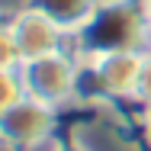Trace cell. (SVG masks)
<instances>
[{
	"instance_id": "8",
	"label": "cell",
	"mask_w": 151,
	"mask_h": 151,
	"mask_svg": "<svg viewBox=\"0 0 151 151\" xmlns=\"http://www.w3.org/2000/svg\"><path fill=\"white\" fill-rule=\"evenodd\" d=\"M138 103L151 106V52H145V61H142V71H138V84H135V96Z\"/></svg>"
},
{
	"instance_id": "5",
	"label": "cell",
	"mask_w": 151,
	"mask_h": 151,
	"mask_svg": "<svg viewBox=\"0 0 151 151\" xmlns=\"http://www.w3.org/2000/svg\"><path fill=\"white\" fill-rule=\"evenodd\" d=\"M3 26L10 29V35H13V42H16L19 58H23V61L42 58V55H52V52H61V39H64V32H61L48 16L35 13V10H29V6L16 10Z\"/></svg>"
},
{
	"instance_id": "11",
	"label": "cell",
	"mask_w": 151,
	"mask_h": 151,
	"mask_svg": "<svg viewBox=\"0 0 151 151\" xmlns=\"http://www.w3.org/2000/svg\"><path fill=\"white\" fill-rule=\"evenodd\" d=\"M145 3H148V13H151V0H145Z\"/></svg>"
},
{
	"instance_id": "2",
	"label": "cell",
	"mask_w": 151,
	"mask_h": 151,
	"mask_svg": "<svg viewBox=\"0 0 151 151\" xmlns=\"http://www.w3.org/2000/svg\"><path fill=\"white\" fill-rule=\"evenodd\" d=\"M142 61H145V52H116V55H100V58H77L74 100L103 103V100L135 96Z\"/></svg>"
},
{
	"instance_id": "6",
	"label": "cell",
	"mask_w": 151,
	"mask_h": 151,
	"mask_svg": "<svg viewBox=\"0 0 151 151\" xmlns=\"http://www.w3.org/2000/svg\"><path fill=\"white\" fill-rule=\"evenodd\" d=\"M23 6H29L35 13L48 16L64 35H74V32L84 29L87 19L96 13L100 0H26Z\"/></svg>"
},
{
	"instance_id": "10",
	"label": "cell",
	"mask_w": 151,
	"mask_h": 151,
	"mask_svg": "<svg viewBox=\"0 0 151 151\" xmlns=\"http://www.w3.org/2000/svg\"><path fill=\"white\" fill-rule=\"evenodd\" d=\"M145 132H148V142H151V106L145 109Z\"/></svg>"
},
{
	"instance_id": "3",
	"label": "cell",
	"mask_w": 151,
	"mask_h": 151,
	"mask_svg": "<svg viewBox=\"0 0 151 151\" xmlns=\"http://www.w3.org/2000/svg\"><path fill=\"white\" fill-rule=\"evenodd\" d=\"M55 135V106L26 96L0 109V138L6 151H32Z\"/></svg>"
},
{
	"instance_id": "1",
	"label": "cell",
	"mask_w": 151,
	"mask_h": 151,
	"mask_svg": "<svg viewBox=\"0 0 151 151\" xmlns=\"http://www.w3.org/2000/svg\"><path fill=\"white\" fill-rule=\"evenodd\" d=\"M74 55L100 58L116 52H151V13L145 0H100L87 26L74 32Z\"/></svg>"
},
{
	"instance_id": "9",
	"label": "cell",
	"mask_w": 151,
	"mask_h": 151,
	"mask_svg": "<svg viewBox=\"0 0 151 151\" xmlns=\"http://www.w3.org/2000/svg\"><path fill=\"white\" fill-rule=\"evenodd\" d=\"M52 151H90L87 145H81V142H74V138H68V142H55Z\"/></svg>"
},
{
	"instance_id": "7",
	"label": "cell",
	"mask_w": 151,
	"mask_h": 151,
	"mask_svg": "<svg viewBox=\"0 0 151 151\" xmlns=\"http://www.w3.org/2000/svg\"><path fill=\"white\" fill-rule=\"evenodd\" d=\"M26 84H23V71L19 68H0V109L13 106L19 100H26Z\"/></svg>"
},
{
	"instance_id": "4",
	"label": "cell",
	"mask_w": 151,
	"mask_h": 151,
	"mask_svg": "<svg viewBox=\"0 0 151 151\" xmlns=\"http://www.w3.org/2000/svg\"><path fill=\"white\" fill-rule=\"evenodd\" d=\"M19 71H23V84H26L29 96L48 103V106H61L64 100H74L77 58H71L64 52H52L42 58L23 61Z\"/></svg>"
}]
</instances>
